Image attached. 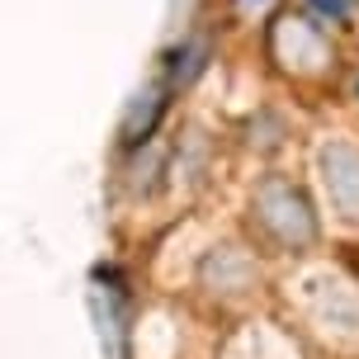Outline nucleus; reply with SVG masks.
<instances>
[{
  "label": "nucleus",
  "mask_w": 359,
  "mask_h": 359,
  "mask_svg": "<svg viewBox=\"0 0 359 359\" xmlns=\"http://www.w3.org/2000/svg\"><path fill=\"white\" fill-rule=\"evenodd\" d=\"M255 208H260V222H265L284 246H303V241H312V232H317V227H312V213H307V203H303V194L288 189V184H279V180H269L265 189H260Z\"/></svg>",
  "instance_id": "nucleus-1"
},
{
  "label": "nucleus",
  "mask_w": 359,
  "mask_h": 359,
  "mask_svg": "<svg viewBox=\"0 0 359 359\" xmlns=\"http://www.w3.org/2000/svg\"><path fill=\"white\" fill-rule=\"evenodd\" d=\"M326 189H331V203L345 217H359V156L350 147L326 151Z\"/></svg>",
  "instance_id": "nucleus-2"
}]
</instances>
